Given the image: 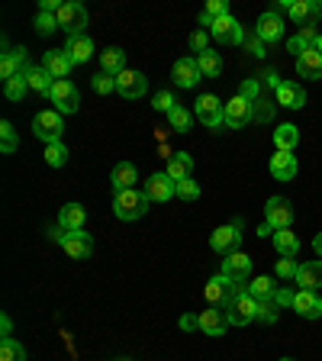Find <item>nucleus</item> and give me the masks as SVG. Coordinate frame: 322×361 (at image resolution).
Wrapping results in <instances>:
<instances>
[{
    "mask_svg": "<svg viewBox=\"0 0 322 361\" xmlns=\"http://www.w3.org/2000/svg\"><path fill=\"white\" fill-rule=\"evenodd\" d=\"M149 194L145 190H123V194L113 197V213H116V219H123V223H135V219H142L145 213H149Z\"/></svg>",
    "mask_w": 322,
    "mask_h": 361,
    "instance_id": "1",
    "label": "nucleus"
},
{
    "mask_svg": "<svg viewBox=\"0 0 322 361\" xmlns=\"http://www.w3.org/2000/svg\"><path fill=\"white\" fill-rule=\"evenodd\" d=\"M225 319H229V326H248L252 319H258V300L248 293V284L235 290L233 303L225 307Z\"/></svg>",
    "mask_w": 322,
    "mask_h": 361,
    "instance_id": "2",
    "label": "nucleus"
},
{
    "mask_svg": "<svg viewBox=\"0 0 322 361\" xmlns=\"http://www.w3.org/2000/svg\"><path fill=\"white\" fill-rule=\"evenodd\" d=\"M58 26L68 32V39H75V36H87V23H90V16H87V7L84 4H78V0H65L61 4V10L58 13Z\"/></svg>",
    "mask_w": 322,
    "mask_h": 361,
    "instance_id": "3",
    "label": "nucleus"
},
{
    "mask_svg": "<svg viewBox=\"0 0 322 361\" xmlns=\"http://www.w3.org/2000/svg\"><path fill=\"white\" fill-rule=\"evenodd\" d=\"M32 135H36L39 142L52 145V142H61V135H65V120H61L58 110H42L32 116Z\"/></svg>",
    "mask_w": 322,
    "mask_h": 361,
    "instance_id": "4",
    "label": "nucleus"
},
{
    "mask_svg": "<svg viewBox=\"0 0 322 361\" xmlns=\"http://www.w3.org/2000/svg\"><path fill=\"white\" fill-rule=\"evenodd\" d=\"M194 116L206 129H219V126H225V104L216 94H200L194 100Z\"/></svg>",
    "mask_w": 322,
    "mask_h": 361,
    "instance_id": "5",
    "label": "nucleus"
},
{
    "mask_svg": "<svg viewBox=\"0 0 322 361\" xmlns=\"http://www.w3.org/2000/svg\"><path fill=\"white\" fill-rule=\"evenodd\" d=\"M242 219H233L229 226H219V229H213V235H210V248L216 252V255H233V252H239V245H242Z\"/></svg>",
    "mask_w": 322,
    "mask_h": 361,
    "instance_id": "6",
    "label": "nucleus"
},
{
    "mask_svg": "<svg viewBox=\"0 0 322 361\" xmlns=\"http://www.w3.org/2000/svg\"><path fill=\"white\" fill-rule=\"evenodd\" d=\"M235 290H239V284H233V281L225 278V274H213L210 281H206V287H203V297H206V303H210L213 310H223L233 303Z\"/></svg>",
    "mask_w": 322,
    "mask_h": 361,
    "instance_id": "7",
    "label": "nucleus"
},
{
    "mask_svg": "<svg viewBox=\"0 0 322 361\" xmlns=\"http://www.w3.org/2000/svg\"><path fill=\"white\" fill-rule=\"evenodd\" d=\"M49 100L55 104V110L61 113V116H68V113H78L81 110V94H78V87L71 81H55L52 94H49Z\"/></svg>",
    "mask_w": 322,
    "mask_h": 361,
    "instance_id": "8",
    "label": "nucleus"
},
{
    "mask_svg": "<svg viewBox=\"0 0 322 361\" xmlns=\"http://www.w3.org/2000/svg\"><path fill=\"white\" fill-rule=\"evenodd\" d=\"M264 223L278 233V229H290L293 223V207L287 197H271L268 203H264Z\"/></svg>",
    "mask_w": 322,
    "mask_h": 361,
    "instance_id": "9",
    "label": "nucleus"
},
{
    "mask_svg": "<svg viewBox=\"0 0 322 361\" xmlns=\"http://www.w3.org/2000/svg\"><path fill=\"white\" fill-rule=\"evenodd\" d=\"M149 90V78L135 68H126L123 75H116V94H123L126 100H142Z\"/></svg>",
    "mask_w": 322,
    "mask_h": 361,
    "instance_id": "10",
    "label": "nucleus"
},
{
    "mask_svg": "<svg viewBox=\"0 0 322 361\" xmlns=\"http://www.w3.org/2000/svg\"><path fill=\"white\" fill-rule=\"evenodd\" d=\"M145 194H149L151 203H168L178 197V180H174L168 171H158L145 180Z\"/></svg>",
    "mask_w": 322,
    "mask_h": 361,
    "instance_id": "11",
    "label": "nucleus"
},
{
    "mask_svg": "<svg viewBox=\"0 0 322 361\" xmlns=\"http://www.w3.org/2000/svg\"><path fill=\"white\" fill-rule=\"evenodd\" d=\"M219 274H225V278L233 281V284H248L252 281V255H245V252H233V255L223 258V271Z\"/></svg>",
    "mask_w": 322,
    "mask_h": 361,
    "instance_id": "12",
    "label": "nucleus"
},
{
    "mask_svg": "<svg viewBox=\"0 0 322 361\" xmlns=\"http://www.w3.org/2000/svg\"><path fill=\"white\" fill-rule=\"evenodd\" d=\"M210 36L216 39V42H223V45H242V42H245V30H242V23L235 20L233 13L213 20Z\"/></svg>",
    "mask_w": 322,
    "mask_h": 361,
    "instance_id": "13",
    "label": "nucleus"
},
{
    "mask_svg": "<svg viewBox=\"0 0 322 361\" xmlns=\"http://www.w3.org/2000/svg\"><path fill=\"white\" fill-rule=\"evenodd\" d=\"M255 36L261 39L264 45H268V42H280V39H284V20H280L278 10H268V13L258 16Z\"/></svg>",
    "mask_w": 322,
    "mask_h": 361,
    "instance_id": "14",
    "label": "nucleus"
},
{
    "mask_svg": "<svg viewBox=\"0 0 322 361\" xmlns=\"http://www.w3.org/2000/svg\"><path fill=\"white\" fill-rule=\"evenodd\" d=\"M171 78H174V84L178 87H197V81H200V65H197V55H184V59H178L174 61V68H171Z\"/></svg>",
    "mask_w": 322,
    "mask_h": 361,
    "instance_id": "15",
    "label": "nucleus"
},
{
    "mask_svg": "<svg viewBox=\"0 0 322 361\" xmlns=\"http://www.w3.org/2000/svg\"><path fill=\"white\" fill-rule=\"evenodd\" d=\"M61 248H65L68 258H75V262H84V258L94 255V235L90 233H68L65 239H61Z\"/></svg>",
    "mask_w": 322,
    "mask_h": 361,
    "instance_id": "16",
    "label": "nucleus"
},
{
    "mask_svg": "<svg viewBox=\"0 0 322 361\" xmlns=\"http://www.w3.org/2000/svg\"><path fill=\"white\" fill-rule=\"evenodd\" d=\"M252 120H255V106L235 94V97L225 104V126H229V129H242V126H248Z\"/></svg>",
    "mask_w": 322,
    "mask_h": 361,
    "instance_id": "17",
    "label": "nucleus"
},
{
    "mask_svg": "<svg viewBox=\"0 0 322 361\" xmlns=\"http://www.w3.org/2000/svg\"><path fill=\"white\" fill-rule=\"evenodd\" d=\"M30 55H26V49L23 45H16V49H10V52H4V59H0V78L4 81H10V78L23 75L26 68H30Z\"/></svg>",
    "mask_w": 322,
    "mask_h": 361,
    "instance_id": "18",
    "label": "nucleus"
},
{
    "mask_svg": "<svg viewBox=\"0 0 322 361\" xmlns=\"http://www.w3.org/2000/svg\"><path fill=\"white\" fill-rule=\"evenodd\" d=\"M293 310H297L303 319H319V316H322L319 290H297V297H293Z\"/></svg>",
    "mask_w": 322,
    "mask_h": 361,
    "instance_id": "19",
    "label": "nucleus"
},
{
    "mask_svg": "<svg viewBox=\"0 0 322 361\" xmlns=\"http://www.w3.org/2000/svg\"><path fill=\"white\" fill-rule=\"evenodd\" d=\"M42 68L55 78V81H65V78L71 75V68H75V65H71V59L65 55V49H49V52H45V59H42Z\"/></svg>",
    "mask_w": 322,
    "mask_h": 361,
    "instance_id": "20",
    "label": "nucleus"
},
{
    "mask_svg": "<svg viewBox=\"0 0 322 361\" xmlns=\"http://www.w3.org/2000/svg\"><path fill=\"white\" fill-rule=\"evenodd\" d=\"M271 174L278 180H293L297 178V171H300V165H297V155L293 152H274L271 155Z\"/></svg>",
    "mask_w": 322,
    "mask_h": 361,
    "instance_id": "21",
    "label": "nucleus"
},
{
    "mask_svg": "<svg viewBox=\"0 0 322 361\" xmlns=\"http://www.w3.org/2000/svg\"><path fill=\"white\" fill-rule=\"evenodd\" d=\"M287 13H290L293 23H300V30H303V26H316V20L322 16V7L316 0H293Z\"/></svg>",
    "mask_w": 322,
    "mask_h": 361,
    "instance_id": "22",
    "label": "nucleus"
},
{
    "mask_svg": "<svg viewBox=\"0 0 322 361\" xmlns=\"http://www.w3.org/2000/svg\"><path fill=\"white\" fill-rule=\"evenodd\" d=\"M278 104L284 106V110H303V106H306V90H303V84L284 81L278 87Z\"/></svg>",
    "mask_w": 322,
    "mask_h": 361,
    "instance_id": "23",
    "label": "nucleus"
},
{
    "mask_svg": "<svg viewBox=\"0 0 322 361\" xmlns=\"http://www.w3.org/2000/svg\"><path fill=\"white\" fill-rule=\"evenodd\" d=\"M297 284H300V290H319L322 287V258H313V262H303L300 268H297Z\"/></svg>",
    "mask_w": 322,
    "mask_h": 361,
    "instance_id": "24",
    "label": "nucleus"
},
{
    "mask_svg": "<svg viewBox=\"0 0 322 361\" xmlns=\"http://www.w3.org/2000/svg\"><path fill=\"white\" fill-rule=\"evenodd\" d=\"M135 180H139V171H135L132 161H116L110 171V184L116 194H123V190H132L135 188Z\"/></svg>",
    "mask_w": 322,
    "mask_h": 361,
    "instance_id": "25",
    "label": "nucleus"
},
{
    "mask_svg": "<svg viewBox=\"0 0 322 361\" xmlns=\"http://www.w3.org/2000/svg\"><path fill=\"white\" fill-rule=\"evenodd\" d=\"M84 223H87V213H84L81 203H65L58 210V226L65 233H81Z\"/></svg>",
    "mask_w": 322,
    "mask_h": 361,
    "instance_id": "26",
    "label": "nucleus"
},
{
    "mask_svg": "<svg viewBox=\"0 0 322 361\" xmlns=\"http://www.w3.org/2000/svg\"><path fill=\"white\" fill-rule=\"evenodd\" d=\"M65 55L71 59V65H84L94 59V39L90 36H75L65 42Z\"/></svg>",
    "mask_w": 322,
    "mask_h": 361,
    "instance_id": "27",
    "label": "nucleus"
},
{
    "mask_svg": "<svg viewBox=\"0 0 322 361\" xmlns=\"http://www.w3.org/2000/svg\"><path fill=\"white\" fill-rule=\"evenodd\" d=\"M297 75H300L303 81H319L322 78V55L316 52V49H306V52L297 59Z\"/></svg>",
    "mask_w": 322,
    "mask_h": 361,
    "instance_id": "28",
    "label": "nucleus"
},
{
    "mask_svg": "<svg viewBox=\"0 0 322 361\" xmlns=\"http://www.w3.org/2000/svg\"><path fill=\"white\" fill-rule=\"evenodd\" d=\"M200 329L206 332V336H213V338H219V336H225V329H229V319H225V313L223 310H203L200 313Z\"/></svg>",
    "mask_w": 322,
    "mask_h": 361,
    "instance_id": "29",
    "label": "nucleus"
},
{
    "mask_svg": "<svg viewBox=\"0 0 322 361\" xmlns=\"http://www.w3.org/2000/svg\"><path fill=\"white\" fill-rule=\"evenodd\" d=\"M100 71H106V75H113V78L126 71V52H123L120 45H110V49L100 52Z\"/></svg>",
    "mask_w": 322,
    "mask_h": 361,
    "instance_id": "30",
    "label": "nucleus"
},
{
    "mask_svg": "<svg viewBox=\"0 0 322 361\" xmlns=\"http://www.w3.org/2000/svg\"><path fill=\"white\" fill-rule=\"evenodd\" d=\"M316 39H319V30H316V26H303V30L297 32V36L287 39V52L300 59V55L306 52V49H316Z\"/></svg>",
    "mask_w": 322,
    "mask_h": 361,
    "instance_id": "31",
    "label": "nucleus"
},
{
    "mask_svg": "<svg viewBox=\"0 0 322 361\" xmlns=\"http://www.w3.org/2000/svg\"><path fill=\"white\" fill-rule=\"evenodd\" d=\"M26 81H30V90H36V94H42V97H49L55 87V78L45 71L42 65H30L26 68Z\"/></svg>",
    "mask_w": 322,
    "mask_h": 361,
    "instance_id": "32",
    "label": "nucleus"
},
{
    "mask_svg": "<svg viewBox=\"0 0 322 361\" xmlns=\"http://www.w3.org/2000/svg\"><path fill=\"white\" fill-rule=\"evenodd\" d=\"M168 174H171L174 180H184L190 178V171H194V155L190 152H174V155H168Z\"/></svg>",
    "mask_w": 322,
    "mask_h": 361,
    "instance_id": "33",
    "label": "nucleus"
},
{
    "mask_svg": "<svg viewBox=\"0 0 322 361\" xmlns=\"http://www.w3.org/2000/svg\"><path fill=\"white\" fill-rule=\"evenodd\" d=\"M271 242H274L280 258H297V252H300V239H297V233H290V229H278V233L271 235Z\"/></svg>",
    "mask_w": 322,
    "mask_h": 361,
    "instance_id": "34",
    "label": "nucleus"
},
{
    "mask_svg": "<svg viewBox=\"0 0 322 361\" xmlns=\"http://www.w3.org/2000/svg\"><path fill=\"white\" fill-rule=\"evenodd\" d=\"M297 142H300V129L293 126V123H280V126L274 129V149L278 152H293Z\"/></svg>",
    "mask_w": 322,
    "mask_h": 361,
    "instance_id": "35",
    "label": "nucleus"
},
{
    "mask_svg": "<svg viewBox=\"0 0 322 361\" xmlns=\"http://www.w3.org/2000/svg\"><path fill=\"white\" fill-rule=\"evenodd\" d=\"M248 293H252L255 300H271V297L278 293V281L271 278V274H258V278L248 281Z\"/></svg>",
    "mask_w": 322,
    "mask_h": 361,
    "instance_id": "36",
    "label": "nucleus"
},
{
    "mask_svg": "<svg viewBox=\"0 0 322 361\" xmlns=\"http://www.w3.org/2000/svg\"><path fill=\"white\" fill-rule=\"evenodd\" d=\"M194 120H197L194 113H190L187 106H180V104L168 113V123H171L174 133H190V129H194Z\"/></svg>",
    "mask_w": 322,
    "mask_h": 361,
    "instance_id": "37",
    "label": "nucleus"
},
{
    "mask_svg": "<svg viewBox=\"0 0 322 361\" xmlns=\"http://www.w3.org/2000/svg\"><path fill=\"white\" fill-rule=\"evenodd\" d=\"M26 90H30V81H26V71L16 78H10V81H4V97L13 100V104H20L23 97H26Z\"/></svg>",
    "mask_w": 322,
    "mask_h": 361,
    "instance_id": "38",
    "label": "nucleus"
},
{
    "mask_svg": "<svg viewBox=\"0 0 322 361\" xmlns=\"http://www.w3.org/2000/svg\"><path fill=\"white\" fill-rule=\"evenodd\" d=\"M197 65H200V75L203 78H219V75H223V59H219V52L197 55Z\"/></svg>",
    "mask_w": 322,
    "mask_h": 361,
    "instance_id": "39",
    "label": "nucleus"
},
{
    "mask_svg": "<svg viewBox=\"0 0 322 361\" xmlns=\"http://www.w3.org/2000/svg\"><path fill=\"white\" fill-rule=\"evenodd\" d=\"M16 149H20L16 129H13V123H10V120H4V123H0V152H4V155H13Z\"/></svg>",
    "mask_w": 322,
    "mask_h": 361,
    "instance_id": "40",
    "label": "nucleus"
},
{
    "mask_svg": "<svg viewBox=\"0 0 322 361\" xmlns=\"http://www.w3.org/2000/svg\"><path fill=\"white\" fill-rule=\"evenodd\" d=\"M68 155H71V152H68L61 142L45 145V165H49V168H65L68 165Z\"/></svg>",
    "mask_w": 322,
    "mask_h": 361,
    "instance_id": "41",
    "label": "nucleus"
},
{
    "mask_svg": "<svg viewBox=\"0 0 322 361\" xmlns=\"http://www.w3.org/2000/svg\"><path fill=\"white\" fill-rule=\"evenodd\" d=\"M0 361H26V348L16 342L13 336L0 342Z\"/></svg>",
    "mask_w": 322,
    "mask_h": 361,
    "instance_id": "42",
    "label": "nucleus"
},
{
    "mask_svg": "<svg viewBox=\"0 0 322 361\" xmlns=\"http://www.w3.org/2000/svg\"><path fill=\"white\" fill-rule=\"evenodd\" d=\"M90 87H94V94H100V97H106V94H113L116 90V78L106 75V71H100V75L90 78Z\"/></svg>",
    "mask_w": 322,
    "mask_h": 361,
    "instance_id": "43",
    "label": "nucleus"
},
{
    "mask_svg": "<svg viewBox=\"0 0 322 361\" xmlns=\"http://www.w3.org/2000/svg\"><path fill=\"white\" fill-rule=\"evenodd\" d=\"M32 26H36L39 36H52L55 30H61V26H58V16H55V13H39Z\"/></svg>",
    "mask_w": 322,
    "mask_h": 361,
    "instance_id": "44",
    "label": "nucleus"
},
{
    "mask_svg": "<svg viewBox=\"0 0 322 361\" xmlns=\"http://www.w3.org/2000/svg\"><path fill=\"white\" fill-rule=\"evenodd\" d=\"M178 197L180 200H200V180H194V178L178 180Z\"/></svg>",
    "mask_w": 322,
    "mask_h": 361,
    "instance_id": "45",
    "label": "nucleus"
},
{
    "mask_svg": "<svg viewBox=\"0 0 322 361\" xmlns=\"http://www.w3.org/2000/svg\"><path fill=\"white\" fill-rule=\"evenodd\" d=\"M278 300L271 297V300H258V319L261 323H278Z\"/></svg>",
    "mask_w": 322,
    "mask_h": 361,
    "instance_id": "46",
    "label": "nucleus"
},
{
    "mask_svg": "<svg viewBox=\"0 0 322 361\" xmlns=\"http://www.w3.org/2000/svg\"><path fill=\"white\" fill-rule=\"evenodd\" d=\"M151 106H155L158 113H171L174 106H178V100H174L171 90H158L155 97H151Z\"/></svg>",
    "mask_w": 322,
    "mask_h": 361,
    "instance_id": "47",
    "label": "nucleus"
},
{
    "mask_svg": "<svg viewBox=\"0 0 322 361\" xmlns=\"http://www.w3.org/2000/svg\"><path fill=\"white\" fill-rule=\"evenodd\" d=\"M258 94H261V84H258L255 78H248V81H242V84H239V97H242V100H248L252 106H255Z\"/></svg>",
    "mask_w": 322,
    "mask_h": 361,
    "instance_id": "48",
    "label": "nucleus"
},
{
    "mask_svg": "<svg viewBox=\"0 0 322 361\" xmlns=\"http://www.w3.org/2000/svg\"><path fill=\"white\" fill-rule=\"evenodd\" d=\"M297 268H300V264H297V258H278V278L280 281H293L297 278Z\"/></svg>",
    "mask_w": 322,
    "mask_h": 361,
    "instance_id": "49",
    "label": "nucleus"
},
{
    "mask_svg": "<svg viewBox=\"0 0 322 361\" xmlns=\"http://www.w3.org/2000/svg\"><path fill=\"white\" fill-rule=\"evenodd\" d=\"M242 45H245V52H248V55H255V59H264V55H268L264 42L255 36V32H252V36H245V42H242Z\"/></svg>",
    "mask_w": 322,
    "mask_h": 361,
    "instance_id": "50",
    "label": "nucleus"
},
{
    "mask_svg": "<svg viewBox=\"0 0 322 361\" xmlns=\"http://www.w3.org/2000/svg\"><path fill=\"white\" fill-rule=\"evenodd\" d=\"M203 13H210L213 20L229 16V0H206V10H203Z\"/></svg>",
    "mask_w": 322,
    "mask_h": 361,
    "instance_id": "51",
    "label": "nucleus"
},
{
    "mask_svg": "<svg viewBox=\"0 0 322 361\" xmlns=\"http://www.w3.org/2000/svg\"><path fill=\"white\" fill-rule=\"evenodd\" d=\"M206 42H210V36H206V32H203V30H197L194 36H190V52H197V55L210 52V49H206Z\"/></svg>",
    "mask_w": 322,
    "mask_h": 361,
    "instance_id": "52",
    "label": "nucleus"
},
{
    "mask_svg": "<svg viewBox=\"0 0 322 361\" xmlns=\"http://www.w3.org/2000/svg\"><path fill=\"white\" fill-rule=\"evenodd\" d=\"M293 297H297V290H290V287H278V293H274L278 307H290V310H293Z\"/></svg>",
    "mask_w": 322,
    "mask_h": 361,
    "instance_id": "53",
    "label": "nucleus"
},
{
    "mask_svg": "<svg viewBox=\"0 0 322 361\" xmlns=\"http://www.w3.org/2000/svg\"><path fill=\"white\" fill-rule=\"evenodd\" d=\"M180 329L184 332H194V329H200V316H194V313H187V316H180Z\"/></svg>",
    "mask_w": 322,
    "mask_h": 361,
    "instance_id": "54",
    "label": "nucleus"
},
{
    "mask_svg": "<svg viewBox=\"0 0 322 361\" xmlns=\"http://www.w3.org/2000/svg\"><path fill=\"white\" fill-rule=\"evenodd\" d=\"M0 332H4V338H10V336H13V319H10L7 313L0 316Z\"/></svg>",
    "mask_w": 322,
    "mask_h": 361,
    "instance_id": "55",
    "label": "nucleus"
},
{
    "mask_svg": "<svg viewBox=\"0 0 322 361\" xmlns=\"http://www.w3.org/2000/svg\"><path fill=\"white\" fill-rule=\"evenodd\" d=\"M65 229H61V226H52V229H49V239H55V242H58V245H61V239H65Z\"/></svg>",
    "mask_w": 322,
    "mask_h": 361,
    "instance_id": "56",
    "label": "nucleus"
},
{
    "mask_svg": "<svg viewBox=\"0 0 322 361\" xmlns=\"http://www.w3.org/2000/svg\"><path fill=\"white\" fill-rule=\"evenodd\" d=\"M264 78H268V84H271V87H274V90H278L280 84H284V81H280V75H278V71H268V75H264Z\"/></svg>",
    "mask_w": 322,
    "mask_h": 361,
    "instance_id": "57",
    "label": "nucleus"
},
{
    "mask_svg": "<svg viewBox=\"0 0 322 361\" xmlns=\"http://www.w3.org/2000/svg\"><path fill=\"white\" fill-rule=\"evenodd\" d=\"M258 235H261V239H264V235H274V229H271L268 223H261V226H258Z\"/></svg>",
    "mask_w": 322,
    "mask_h": 361,
    "instance_id": "58",
    "label": "nucleus"
},
{
    "mask_svg": "<svg viewBox=\"0 0 322 361\" xmlns=\"http://www.w3.org/2000/svg\"><path fill=\"white\" fill-rule=\"evenodd\" d=\"M313 248H316V255L322 258V233H319V235H316V239H313Z\"/></svg>",
    "mask_w": 322,
    "mask_h": 361,
    "instance_id": "59",
    "label": "nucleus"
},
{
    "mask_svg": "<svg viewBox=\"0 0 322 361\" xmlns=\"http://www.w3.org/2000/svg\"><path fill=\"white\" fill-rule=\"evenodd\" d=\"M200 26H210V30H213V16L210 13H200Z\"/></svg>",
    "mask_w": 322,
    "mask_h": 361,
    "instance_id": "60",
    "label": "nucleus"
},
{
    "mask_svg": "<svg viewBox=\"0 0 322 361\" xmlns=\"http://www.w3.org/2000/svg\"><path fill=\"white\" fill-rule=\"evenodd\" d=\"M316 52L322 55V32H319V39H316Z\"/></svg>",
    "mask_w": 322,
    "mask_h": 361,
    "instance_id": "61",
    "label": "nucleus"
},
{
    "mask_svg": "<svg viewBox=\"0 0 322 361\" xmlns=\"http://www.w3.org/2000/svg\"><path fill=\"white\" fill-rule=\"evenodd\" d=\"M278 361H293V358H278Z\"/></svg>",
    "mask_w": 322,
    "mask_h": 361,
    "instance_id": "62",
    "label": "nucleus"
},
{
    "mask_svg": "<svg viewBox=\"0 0 322 361\" xmlns=\"http://www.w3.org/2000/svg\"><path fill=\"white\" fill-rule=\"evenodd\" d=\"M120 361H126V358H120Z\"/></svg>",
    "mask_w": 322,
    "mask_h": 361,
    "instance_id": "63",
    "label": "nucleus"
},
{
    "mask_svg": "<svg viewBox=\"0 0 322 361\" xmlns=\"http://www.w3.org/2000/svg\"><path fill=\"white\" fill-rule=\"evenodd\" d=\"M319 7H322V4H319Z\"/></svg>",
    "mask_w": 322,
    "mask_h": 361,
    "instance_id": "64",
    "label": "nucleus"
}]
</instances>
